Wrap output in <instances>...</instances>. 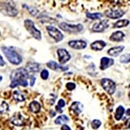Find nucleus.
<instances>
[{"mask_svg": "<svg viewBox=\"0 0 130 130\" xmlns=\"http://www.w3.org/2000/svg\"><path fill=\"white\" fill-rule=\"evenodd\" d=\"M13 98L17 102H22L25 100V95L21 91H19V90H15V91H14Z\"/></svg>", "mask_w": 130, "mask_h": 130, "instance_id": "412c9836", "label": "nucleus"}, {"mask_svg": "<svg viewBox=\"0 0 130 130\" xmlns=\"http://www.w3.org/2000/svg\"><path fill=\"white\" fill-rule=\"evenodd\" d=\"M70 109V110L74 111L76 115H79L83 111V105L79 102H74L72 104Z\"/></svg>", "mask_w": 130, "mask_h": 130, "instance_id": "a211bd4d", "label": "nucleus"}, {"mask_svg": "<svg viewBox=\"0 0 130 130\" xmlns=\"http://www.w3.org/2000/svg\"><path fill=\"white\" fill-rule=\"evenodd\" d=\"M120 60L122 63H129L130 62V53H126L121 55Z\"/></svg>", "mask_w": 130, "mask_h": 130, "instance_id": "cd10ccee", "label": "nucleus"}, {"mask_svg": "<svg viewBox=\"0 0 130 130\" xmlns=\"http://www.w3.org/2000/svg\"><path fill=\"white\" fill-rule=\"evenodd\" d=\"M69 118L66 115H61L59 116L57 118L55 119V124H57V125H61V124H65L67 122H68Z\"/></svg>", "mask_w": 130, "mask_h": 130, "instance_id": "393cba45", "label": "nucleus"}, {"mask_svg": "<svg viewBox=\"0 0 130 130\" xmlns=\"http://www.w3.org/2000/svg\"><path fill=\"white\" fill-rule=\"evenodd\" d=\"M30 79H31V81H30V85H31V86H33L35 85V83L36 77H35V76H31Z\"/></svg>", "mask_w": 130, "mask_h": 130, "instance_id": "72a5a7b5", "label": "nucleus"}, {"mask_svg": "<svg viewBox=\"0 0 130 130\" xmlns=\"http://www.w3.org/2000/svg\"><path fill=\"white\" fill-rule=\"evenodd\" d=\"M129 88H130V84H129Z\"/></svg>", "mask_w": 130, "mask_h": 130, "instance_id": "a19ab883", "label": "nucleus"}, {"mask_svg": "<svg viewBox=\"0 0 130 130\" xmlns=\"http://www.w3.org/2000/svg\"><path fill=\"white\" fill-rule=\"evenodd\" d=\"M40 76L42 79L46 80L49 77V72L47 70H43L40 73Z\"/></svg>", "mask_w": 130, "mask_h": 130, "instance_id": "7c9ffc66", "label": "nucleus"}, {"mask_svg": "<svg viewBox=\"0 0 130 130\" xmlns=\"http://www.w3.org/2000/svg\"><path fill=\"white\" fill-rule=\"evenodd\" d=\"M57 54L59 57V61L61 64L67 63L71 58V55H70L66 49H58Z\"/></svg>", "mask_w": 130, "mask_h": 130, "instance_id": "6e6552de", "label": "nucleus"}, {"mask_svg": "<svg viewBox=\"0 0 130 130\" xmlns=\"http://www.w3.org/2000/svg\"><path fill=\"white\" fill-rule=\"evenodd\" d=\"M2 51L8 61L12 64L18 65L22 62V57L14 50L4 46L2 47Z\"/></svg>", "mask_w": 130, "mask_h": 130, "instance_id": "f257e3e1", "label": "nucleus"}, {"mask_svg": "<svg viewBox=\"0 0 130 130\" xmlns=\"http://www.w3.org/2000/svg\"><path fill=\"white\" fill-rule=\"evenodd\" d=\"M66 87L68 90L71 91V90H74L75 89V84L74 83H72V82H69L66 85Z\"/></svg>", "mask_w": 130, "mask_h": 130, "instance_id": "2f4dec72", "label": "nucleus"}, {"mask_svg": "<svg viewBox=\"0 0 130 130\" xmlns=\"http://www.w3.org/2000/svg\"><path fill=\"white\" fill-rule=\"evenodd\" d=\"M29 78V72L24 68H19L16 69L11 72L10 79L11 81H18V80H26Z\"/></svg>", "mask_w": 130, "mask_h": 130, "instance_id": "20e7f679", "label": "nucleus"}, {"mask_svg": "<svg viewBox=\"0 0 130 130\" xmlns=\"http://www.w3.org/2000/svg\"><path fill=\"white\" fill-rule=\"evenodd\" d=\"M2 79H3V77H2V75H0V81H2Z\"/></svg>", "mask_w": 130, "mask_h": 130, "instance_id": "58836bf2", "label": "nucleus"}, {"mask_svg": "<svg viewBox=\"0 0 130 130\" xmlns=\"http://www.w3.org/2000/svg\"><path fill=\"white\" fill-rule=\"evenodd\" d=\"M0 34H1V32H0Z\"/></svg>", "mask_w": 130, "mask_h": 130, "instance_id": "79ce46f5", "label": "nucleus"}, {"mask_svg": "<svg viewBox=\"0 0 130 130\" xmlns=\"http://www.w3.org/2000/svg\"><path fill=\"white\" fill-rule=\"evenodd\" d=\"M126 114H127V115L130 116V109H128L126 111Z\"/></svg>", "mask_w": 130, "mask_h": 130, "instance_id": "4c0bfd02", "label": "nucleus"}, {"mask_svg": "<svg viewBox=\"0 0 130 130\" xmlns=\"http://www.w3.org/2000/svg\"><path fill=\"white\" fill-rule=\"evenodd\" d=\"M114 64V60L112 59L104 57L101 59L100 61V69L102 70H105Z\"/></svg>", "mask_w": 130, "mask_h": 130, "instance_id": "4468645a", "label": "nucleus"}, {"mask_svg": "<svg viewBox=\"0 0 130 130\" xmlns=\"http://www.w3.org/2000/svg\"><path fill=\"white\" fill-rule=\"evenodd\" d=\"M0 12L7 16L14 17L18 14V10L9 2L0 3Z\"/></svg>", "mask_w": 130, "mask_h": 130, "instance_id": "7ed1b4c3", "label": "nucleus"}, {"mask_svg": "<svg viewBox=\"0 0 130 130\" xmlns=\"http://www.w3.org/2000/svg\"><path fill=\"white\" fill-rule=\"evenodd\" d=\"M40 69V64L35 62H30L27 64L26 70L27 72H38Z\"/></svg>", "mask_w": 130, "mask_h": 130, "instance_id": "6ab92c4d", "label": "nucleus"}, {"mask_svg": "<svg viewBox=\"0 0 130 130\" xmlns=\"http://www.w3.org/2000/svg\"><path fill=\"white\" fill-rule=\"evenodd\" d=\"M61 130H72L71 128L67 125V124H64L63 126L61 127Z\"/></svg>", "mask_w": 130, "mask_h": 130, "instance_id": "f704fd0d", "label": "nucleus"}, {"mask_svg": "<svg viewBox=\"0 0 130 130\" xmlns=\"http://www.w3.org/2000/svg\"><path fill=\"white\" fill-rule=\"evenodd\" d=\"M128 96H129V100H130V92H129V93Z\"/></svg>", "mask_w": 130, "mask_h": 130, "instance_id": "ea45409f", "label": "nucleus"}, {"mask_svg": "<svg viewBox=\"0 0 130 130\" xmlns=\"http://www.w3.org/2000/svg\"><path fill=\"white\" fill-rule=\"evenodd\" d=\"M86 16L90 20H98L103 17V14L100 12H94V13L87 12L86 14Z\"/></svg>", "mask_w": 130, "mask_h": 130, "instance_id": "a878e982", "label": "nucleus"}, {"mask_svg": "<svg viewBox=\"0 0 130 130\" xmlns=\"http://www.w3.org/2000/svg\"><path fill=\"white\" fill-rule=\"evenodd\" d=\"M124 49V46H116V47H111V48H110L109 50L107 51V53L108 55H111V56L117 57L123 52Z\"/></svg>", "mask_w": 130, "mask_h": 130, "instance_id": "2eb2a0df", "label": "nucleus"}, {"mask_svg": "<svg viewBox=\"0 0 130 130\" xmlns=\"http://www.w3.org/2000/svg\"><path fill=\"white\" fill-rule=\"evenodd\" d=\"M125 125H126V128L130 129V118H128L125 122Z\"/></svg>", "mask_w": 130, "mask_h": 130, "instance_id": "e433bc0d", "label": "nucleus"}, {"mask_svg": "<svg viewBox=\"0 0 130 130\" xmlns=\"http://www.w3.org/2000/svg\"><path fill=\"white\" fill-rule=\"evenodd\" d=\"M124 112H125V109L123 106L120 105L117 107V110H116L115 113V118L117 120H120L122 118L123 115H124Z\"/></svg>", "mask_w": 130, "mask_h": 130, "instance_id": "5701e85b", "label": "nucleus"}, {"mask_svg": "<svg viewBox=\"0 0 130 130\" xmlns=\"http://www.w3.org/2000/svg\"><path fill=\"white\" fill-rule=\"evenodd\" d=\"M124 14V12L120 9H109L105 11V15L107 17L112 19H117L122 17Z\"/></svg>", "mask_w": 130, "mask_h": 130, "instance_id": "9d476101", "label": "nucleus"}, {"mask_svg": "<svg viewBox=\"0 0 130 130\" xmlns=\"http://www.w3.org/2000/svg\"><path fill=\"white\" fill-rule=\"evenodd\" d=\"M106 43L103 40H96L90 44V47L94 51H101L106 46Z\"/></svg>", "mask_w": 130, "mask_h": 130, "instance_id": "dca6fc26", "label": "nucleus"}, {"mask_svg": "<svg viewBox=\"0 0 130 130\" xmlns=\"http://www.w3.org/2000/svg\"><path fill=\"white\" fill-rule=\"evenodd\" d=\"M109 27V22L107 20H103L99 22L95 23L92 26V31L96 32H101L105 31Z\"/></svg>", "mask_w": 130, "mask_h": 130, "instance_id": "1a4fd4ad", "label": "nucleus"}, {"mask_svg": "<svg viewBox=\"0 0 130 130\" xmlns=\"http://www.w3.org/2000/svg\"><path fill=\"white\" fill-rule=\"evenodd\" d=\"M68 45L75 50H83L87 46V43L83 40H70L68 42Z\"/></svg>", "mask_w": 130, "mask_h": 130, "instance_id": "f8f14e48", "label": "nucleus"}, {"mask_svg": "<svg viewBox=\"0 0 130 130\" xmlns=\"http://www.w3.org/2000/svg\"><path fill=\"white\" fill-rule=\"evenodd\" d=\"M29 108L31 112H34V113H37L40 111L41 109V106L40 104H39V102L37 101H33V102H31L29 105Z\"/></svg>", "mask_w": 130, "mask_h": 130, "instance_id": "aec40b11", "label": "nucleus"}, {"mask_svg": "<svg viewBox=\"0 0 130 130\" xmlns=\"http://www.w3.org/2000/svg\"><path fill=\"white\" fill-rule=\"evenodd\" d=\"M23 7H25V9H27L29 12H30V14H32V16H36V15L38 14V12H39V10H37V9H35V8L30 7H29L28 5H27L26 4L24 5H23Z\"/></svg>", "mask_w": 130, "mask_h": 130, "instance_id": "c85d7f7f", "label": "nucleus"}, {"mask_svg": "<svg viewBox=\"0 0 130 130\" xmlns=\"http://www.w3.org/2000/svg\"><path fill=\"white\" fill-rule=\"evenodd\" d=\"M60 29L64 31L69 32H79L83 31V25L81 24H77L76 25L69 24L66 22H61L59 25Z\"/></svg>", "mask_w": 130, "mask_h": 130, "instance_id": "39448f33", "label": "nucleus"}, {"mask_svg": "<svg viewBox=\"0 0 130 130\" xmlns=\"http://www.w3.org/2000/svg\"><path fill=\"white\" fill-rule=\"evenodd\" d=\"M124 37H125V35H124V33L122 31H117L112 32V35L110 36L109 39L112 40V41L120 42L124 40Z\"/></svg>", "mask_w": 130, "mask_h": 130, "instance_id": "f3484780", "label": "nucleus"}, {"mask_svg": "<svg viewBox=\"0 0 130 130\" xmlns=\"http://www.w3.org/2000/svg\"><path fill=\"white\" fill-rule=\"evenodd\" d=\"M129 24V21L128 20L124 19V20H120L117 21V22L114 24L113 27H116V28H121V27H126Z\"/></svg>", "mask_w": 130, "mask_h": 130, "instance_id": "b1692460", "label": "nucleus"}, {"mask_svg": "<svg viewBox=\"0 0 130 130\" xmlns=\"http://www.w3.org/2000/svg\"><path fill=\"white\" fill-rule=\"evenodd\" d=\"M65 105H66V103H65V102L62 99L59 100V102H58V105H57V106L59 107L62 108L65 106Z\"/></svg>", "mask_w": 130, "mask_h": 130, "instance_id": "473e14b6", "label": "nucleus"}, {"mask_svg": "<svg viewBox=\"0 0 130 130\" xmlns=\"http://www.w3.org/2000/svg\"><path fill=\"white\" fill-rule=\"evenodd\" d=\"M102 87L109 94L112 95L116 90V84L112 80L108 78H103L101 80Z\"/></svg>", "mask_w": 130, "mask_h": 130, "instance_id": "423d86ee", "label": "nucleus"}, {"mask_svg": "<svg viewBox=\"0 0 130 130\" xmlns=\"http://www.w3.org/2000/svg\"><path fill=\"white\" fill-rule=\"evenodd\" d=\"M5 64V62L4 60H3L2 55H0V66H1V67H3Z\"/></svg>", "mask_w": 130, "mask_h": 130, "instance_id": "c9c22d12", "label": "nucleus"}, {"mask_svg": "<svg viewBox=\"0 0 130 130\" xmlns=\"http://www.w3.org/2000/svg\"><path fill=\"white\" fill-rule=\"evenodd\" d=\"M18 85L27 87L28 85V82L26 80H18V81H12L10 85V88H14Z\"/></svg>", "mask_w": 130, "mask_h": 130, "instance_id": "4be33fe9", "label": "nucleus"}, {"mask_svg": "<svg viewBox=\"0 0 130 130\" xmlns=\"http://www.w3.org/2000/svg\"><path fill=\"white\" fill-rule=\"evenodd\" d=\"M102 125V122H101L100 120H92V122H91V126L94 129L99 128L100 127V126Z\"/></svg>", "mask_w": 130, "mask_h": 130, "instance_id": "c756f323", "label": "nucleus"}, {"mask_svg": "<svg viewBox=\"0 0 130 130\" xmlns=\"http://www.w3.org/2000/svg\"><path fill=\"white\" fill-rule=\"evenodd\" d=\"M47 67L50 69L54 70V71H66L68 70V67H62L57 63L55 61H50L46 63Z\"/></svg>", "mask_w": 130, "mask_h": 130, "instance_id": "ddd939ff", "label": "nucleus"}, {"mask_svg": "<svg viewBox=\"0 0 130 130\" xmlns=\"http://www.w3.org/2000/svg\"><path fill=\"white\" fill-rule=\"evenodd\" d=\"M10 122L15 126H22L25 124V118L20 112H18L14 114V115L10 119Z\"/></svg>", "mask_w": 130, "mask_h": 130, "instance_id": "9b49d317", "label": "nucleus"}, {"mask_svg": "<svg viewBox=\"0 0 130 130\" xmlns=\"http://www.w3.org/2000/svg\"><path fill=\"white\" fill-rule=\"evenodd\" d=\"M46 29H47L49 35L55 40L56 42H59L63 39L64 35H62V32L55 27L48 25V26L46 27Z\"/></svg>", "mask_w": 130, "mask_h": 130, "instance_id": "0eeeda50", "label": "nucleus"}, {"mask_svg": "<svg viewBox=\"0 0 130 130\" xmlns=\"http://www.w3.org/2000/svg\"><path fill=\"white\" fill-rule=\"evenodd\" d=\"M9 109V104L5 102H2L0 104V113L4 114L7 112Z\"/></svg>", "mask_w": 130, "mask_h": 130, "instance_id": "bb28decb", "label": "nucleus"}, {"mask_svg": "<svg viewBox=\"0 0 130 130\" xmlns=\"http://www.w3.org/2000/svg\"><path fill=\"white\" fill-rule=\"evenodd\" d=\"M24 27L30 34L34 37L36 40H40L42 39V34L40 30L35 27V23L31 20L27 19L24 21Z\"/></svg>", "mask_w": 130, "mask_h": 130, "instance_id": "f03ea898", "label": "nucleus"}]
</instances>
